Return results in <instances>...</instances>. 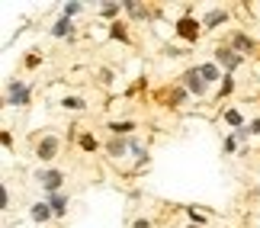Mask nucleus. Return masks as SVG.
Instances as JSON below:
<instances>
[{
  "mask_svg": "<svg viewBox=\"0 0 260 228\" xmlns=\"http://www.w3.org/2000/svg\"><path fill=\"white\" fill-rule=\"evenodd\" d=\"M52 36H55V39H71V36H74V23L61 16V19H58V23L52 26Z\"/></svg>",
  "mask_w": 260,
  "mask_h": 228,
  "instance_id": "nucleus-11",
  "label": "nucleus"
},
{
  "mask_svg": "<svg viewBox=\"0 0 260 228\" xmlns=\"http://www.w3.org/2000/svg\"><path fill=\"white\" fill-rule=\"evenodd\" d=\"M106 151H109V157L116 161V157H122V154L128 151V142H125V138H119V135H113V138H109V145H106Z\"/></svg>",
  "mask_w": 260,
  "mask_h": 228,
  "instance_id": "nucleus-10",
  "label": "nucleus"
},
{
  "mask_svg": "<svg viewBox=\"0 0 260 228\" xmlns=\"http://www.w3.org/2000/svg\"><path fill=\"white\" fill-rule=\"evenodd\" d=\"M45 203L52 206V212L58 215V219H61V215H68V196H64V193H52Z\"/></svg>",
  "mask_w": 260,
  "mask_h": 228,
  "instance_id": "nucleus-8",
  "label": "nucleus"
},
{
  "mask_svg": "<svg viewBox=\"0 0 260 228\" xmlns=\"http://www.w3.org/2000/svg\"><path fill=\"white\" fill-rule=\"evenodd\" d=\"M58 148H61L58 135H42V142H39V161H55Z\"/></svg>",
  "mask_w": 260,
  "mask_h": 228,
  "instance_id": "nucleus-6",
  "label": "nucleus"
},
{
  "mask_svg": "<svg viewBox=\"0 0 260 228\" xmlns=\"http://www.w3.org/2000/svg\"><path fill=\"white\" fill-rule=\"evenodd\" d=\"M225 19H228L225 10H209L206 19H203V26H206V29H212V26H218V23H225Z\"/></svg>",
  "mask_w": 260,
  "mask_h": 228,
  "instance_id": "nucleus-13",
  "label": "nucleus"
},
{
  "mask_svg": "<svg viewBox=\"0 0 260 228\" xmlns=\"http://www.w3.org/2000/svg\"><path fill=\"white\" fill-rule=\"evenodd\" d=\"M247 135H260V119H254V122L247 125Z\"/></svg>",
  "mask_w": 260,
  "mask_h": 228,
  "instance_id": "nucleus-26",
  "label": "nucleus"
},
{
  "mask_svg": "<svg viewBox=\"0 0 260 228\" xmlns=\"http://www.w3.org/2000/svg\"><path fill=\"white\" fill-rule=\"evenodd\" d=\"M232 90H235V77H232V74H225V77H222V96H228Z\"/></svg>",
  "mask_w": 260,
  "mask_h": 228,
  "instance_id": "nucleus-23",
  "label": "nucleus"
},
{
  "mask_svg": "<svg viewBox=\"0 0 260 228\" xmlns=\"http://www.w3.org/2000/svg\"><path fill=\"white\" fill-rule=\"evenodd\" d=\"M119 10H122V4H103V10H100V13H103L106 19H116Z\"/></svg>",
  "mask_w": 260,
  "mask_h": 228,
  "instance_id": "nucleus-20",
  "label": "nucleus"
},
{
  "mask_svg": "<svg viewBox=\"0 0 260 228\" xmlns=\"http://www.w3.org/2000/svg\"><path fill=\"white\" fill-rule=\"evenodd\" d=\"M26 64L29 68H39V55H26Z\"/></svg>",
  "mask_w": 260,
  "mask_h": 228,
  "instance_id": "nucleus-30",
  "label": "nucleus"
},
{
  "mask_svg": "<svg viewBox=\"0 0 260 228\" xmlns=\"http://www.w3.org/2000/svg\"><path fill=\"white\" fill-rule=\"evenodd\" d=\"M189 228H199V225H189Z\"/></svg>",
  "mask_w": 260,
  "mask_h": 228,
  "instance_id": "nucleus-32",
  "label": "nucleus"
},
{
  "mask_svg": "<svg viewBox=\"0 0 260 228\" xmlns=\"http://www.w3.org/2000/svg\"><path fill=\"white\" fill-rule=\"evenodd\" d=\"M132 228H151V222H148V219H135V225Z\"/></svg>",
  "mask_w": 260,
  "mask_h": 228,
  "instance_id": "nucleus-31",
  "label": "nucleus"
},
{
  "mask_svg": "<svg viewBox=\"0 0 260 228\" xmlns=\"http://www.w3.org/2000/svg\"><path fill=\"white\" fill-rule=\"evenodd\" d=\"M36 180L42 183V190L52 196V193H61V186H64V174L61 171H55V167H39L36 171Z\"/></svg>",
  "mask_w": 260,
  "mask_h": 228,
  "instance_id": "nucleus-1",
  "label": "nucleus"
},
{
  "mask_svg": "<svg viewBox=\"0 0 260 228\" xmlns=\"http://www.w3.org/2000/svg\"><path fill=\"white\" fill-rule=\"evenodd\" d=\"M189 219H193V225H203V222H206V212H196V209H189Z\"/></svg>",
  "mask_w": 260,
  "mask_h": 228,
  "instance_id": "nucleus-24",
  "label": "nucleus"
},
{
  "mask_svg": "<svg viewBox=\"0 0 260 228\" xmlns=\"http://www.w3.org/2000/svg\"><path fill=\"white\" fill-rule=\"evenodd\" d=\"M215 58H218V64H222L228 74H232L235 68L244 64V55H238L235 48H228V45H218V48H215Z\"/></svg>",
  "mask_w": 260,
  "mask_h": 228,
  "instance_id": "nucleus-3",
  "label": "nucleus"
},
{
  "mask_svg": "<svg viewBox=\"0 0 260 228\" xmlns=\"http://www.w3.org/2000/svg\"><path fill=\"white\" fill-rule=\"evenodd\" d=\"M7 103L16 106V110H19V106H26L29 103V87L23 81H10L7 84Z\"/></svg>",
  "mask_w": 260,
  "mask_h": 228,
  "instance_id": "nucleus-4",
  "label": "nucleus"
},
{
  "mask_svg": "<svg viewBox=\"0 0 260 228\" xmlns=\"http://www.w3.org/2000/svg\"><path fill=\"white\" fill-rule=\"evenodd\" d=\"M183 87L189 93H196V96H203L206 90H209V84L203 81V74H199V68H189V71L183 74Z\"/></svg>",
  "mask_w": 260,
  "mask_h": 228,
  "instance_id": "nucleus-5",
  "label": "nucleus"
},
{
  "mask_svg": "<svg viewBox=\"0 0 260 228\" xmlns=\"http://www.w3.org/2000/svg\"><path fill=\"white\" fill-rule=\"evenodd\" d=\"M122 10H125L128 16H145V10H142V4H135V0H125V4H122Z\"/></svg>",
  "mask_w": 260,
  "mask_h": 228,
  "instance_id": "nucleus-19",
  "label": "nucleus"
},
{
  "mask_svg": "<svg viewBox=\"0 0 260 228\" xmlns=\"http://www.w3.org/2000/svg\"><path fill=\"white\" fill-rule=\"evenodd\" d=\"M225 122H228V125H238V128H241V122H244L241 110H225Z\"/></svg>",
  "mask_w": 260,
  "mask_h": 228,
  "instance_id": "nucleus-18",
  "label": "nucleus"
},
{
  "mask_svg": "<svg viewBox=\"0 0 260 228\" xmlns=\"http://www.w3.org/2000/svg\"><path fill=\"white\" fill-rule=\"evenodd\" d=\"M109 128L116 135H122V132H135V122H109Z\"/></svg>",
  "mask_w": 260,
  "mask_h": 228,
  "instance_id": "nucleus-21",
  "label": "nucleus"
},
{
  "mask_svg": "<svg viewBox=\"0 0 260 228\" xmlns=\"http://www.w3.org/2000/svg\"><path fill=\"white\" fill-rule=\"evenodd\" d=\"M232 48H235L238 55L254 52V39H251V36H244V32H235V36H232Z\"/></svg>",
  "mask_w": 260,
  "mask_h": 228,
  "instance_id": "nucleus-7",
  "label": "nucleus"
},
{
  "mask_svg": "<svg viewBox=\"0 0 260 228\" xmlns=\"http://www.w3.org/2000/svg\"><path fill=\"white\" fill-rule=\"evenodd\" d=\"M0 206H4V209L10 206V193H7V186H4V190H0Z\"/></svg>",
  "mask_w": 260,
  "mask_h": 228,
  "instance_id": "nucleus-27",
  "label": "nucleus"
},
{
  "mask_svg": "<svg viewBox=\"0 0 260 228\" xmlns=\"http://www.w3.org/2000/svg\"><path fill=\"white\" fill-rule=\"evenodd\" d=\"M61 106L64 110H87V100H81V96H64Z\"/></svg>",
  "mask_w": 260,
  "mask_h": 228,
  "instance_id": "nucleus-14",
  "label": "nucleus"
},
{
  "mask_svg": "<svg viewBox=\"0 0 260 228\" xmlns=\"http://www.w3.org/2000/svg\"><path fill=\"white\" fill-rule=\"evenodd\" d=\"M81 10H84V4H77V0H71V4H64V7H61V16H64V19H71V16H77V13H81Z\"/></svg>",
  "mask_w": 260,
  "mask_h": 228,
  "instance_id": "nucleus-16",
  "label": "nucleus"
},
{
  "mask_svg": "<svg viewBox=\"0 0 260 228\" xmlns=\"http://www.w3.org/2000/svg\"><path fill=\"white\" fill-rule=\"evenodd\" d=\"M199 29H203V26H199L196 19H193V13H183V16L177 19V36H180V39H186V42H196V39L203 36Z\"/></svg>",
  "mask_w": 260,
  "mask_h": 228,
  "instance_id": "nucleus-2",
  "label": "nucleus"
},
{
  "mask_svg": "<svg viewBox=\"0 0 260 228\" xmlns=\"http://www.w3.org/2000/svg\"><path fill=\"white\" fill-rule=\"evenodd\" d=\"M235 142H247V128H238V132H235Z\"/></svg>",
  "mask_w": 260,
  "mask_h": 228,
  "instance_id": "nucleus-28",
  "label": "nucleus"
},
{
  "mask_svg": "<svg viewBox=\"0 0 260 228\" xmlns=\"http://www.w3.org/2000/svg\"><path fill=\"white\" fill-rule=\"evenodd\" d=\"M235 148H238V142H235V135H232V138H225V151H235Z\"/></svg>",
  "mask_w": 260,
  "mask_h": 228,
  "instance_id": "nucleus-29",
  "label": "nucleus"
},
{
  "mask_svg": "<svg viewBox=\"0 0 260 228\" xmlns=\"http://www.w3.org/2000/svg\"><path fill=\"white\" fill-rule=\"evenodd\" d=\"M0 145L10 148V145H13V135H10V132H0Z\"/></svg>",
  "mask_w": 260,
  "mask_h": 228,
  "instance_id": "nucleus-25",
  "label": "nucleus"
},
{
  "mask_svg": "<svg viewBox=\"0 0 260 228\" xmlns=\"http://www.w3.org/2000/svg\"><path fill=\"white\" fill-rule=\"evenodd\" d=\"M199 74H203V81H206V84L222 81V71H218V64H199Z\"/></svg>",
  "mask_w": 260,
  "mask_h": 228,
  "instance_id": "nucleus-12",
  "label": "nucleus"
},
{
  "mask_svg": "<svg viewBox=\"0 0 260 228\" xmlns=\"http://www.w3.org/2000/svg\"><path fill=\"white\" fill-rule=\"evenodd\" d=\"M109 36L119 39V42H128V32H125V26H122V23H113V26H109Z\"/></svg>",
  "mask_w": 260,
  "mask_h": 228,
  "instance_id": "nucleus-17",
  "label": "nucleus"
},
{
  "mask_svg": "<svg viewBox=\"0 0 260 228\" xmlns=\"http://www.w3.org/2000/svg\"><path fill=\"white\" fill-rule=\"evenodd\" d=\"M81 148H84V151H96L100 142H96L93 135H81Z\"/></svg>",
  "mask_w": 260,
  "mask_h": 228,
  "instance_id": "nucleus-22",
  "label": "nucleus"
},
{
  "mask_svg": "<svg viewBox=\"0 0 260 228\" xmlns=\"http://www.w3.org/2000/svg\"><path fill=\"white\" fill-rule=\"evenodd\" d=\"M52 206H48V203H36L32 206V209H29V219H32V222H48V219H52Z\"/></svg>",
  "mask_w": 260,
  "mask_h": 228,
  "instance_id": "nucleus-9",
  "label": "nucleus"
},
{
  "mask_svg": "<svg viewBox=\"0 0 260 228\" xmlns=\"http://www.w3.org/2000/svg\"><path fill=\"white\" fill-rule=\"evenodd\" d=\"M128 151H132L135 157H142V161H148V151H145V145L138 142V138H128Z\"/></svg>",
  "mask_w": 260,
  "mask_h": 228,
  "instance_id": "nucleus-15",
  "label": "nucleus"
}]
</instances>
